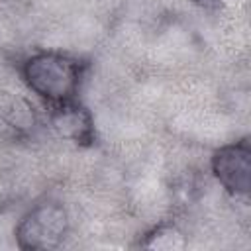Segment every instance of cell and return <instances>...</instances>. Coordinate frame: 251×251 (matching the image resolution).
<instances>
[{
    "instance_id": "obj_1",
    "label": "cell",
    "mask_w": 251,
    "mask_h": 251,
    "mask_svg": "<svg viewBox=\"0 0 251 251\" xmlns=\"http://www.w3.org/2000/svg\"><path fill=\"white\" fill-rule=\"evenodd\" d=\"M80 76L82 65L61 53H37L24 63L27 86L53 104V108L75 102Z\"/></svg>"
},
{
    "instance_id": "obj_2",
    "label": "cell",
    "mask_w": 251,
    "mask_h": 251,
    "mask_svg": "<svg viewBox=\"0 0 251 251\" xmlns=\"http://www.w3.org/2000/svg\"><path fill=\"white\" fill-rule=\"evenodd\" d=\"M69 229V218L61 204H39L29 210L16 227V241L22 249H53Z\"/></svg>"
},
{
    "instance_id": "obj_3",
    "label": "cell",
    "mask_w": 251,
    "mask_h": 251,
    "mask_svg": "<svg viewBox=\"0 0 251 251\" xmlns=\"http://www.w3.org/2000/svg\"><path fill=\"white\" fill-rule=\"evenodd\" d=\"M212 171L231 194H247L251 188V147L247 139L220 147L212 157Z\"/></svg>"
},
{
    "instance_id": "obj_4",
    "label": "cell",
    "mask_w": 251,
    "mask_h": 251,
    "mask_svg": "<svg viewBox=\"0 0 251 251\" xmlns=\"http://www.w3.org/2000/svg\"><path fill=\"white\" fill-rule=\"evenodd\" d=\"M192 2L200 8H204V10H220L224 6L222 0H192Z\"/></svg>"
}]
</instances>
